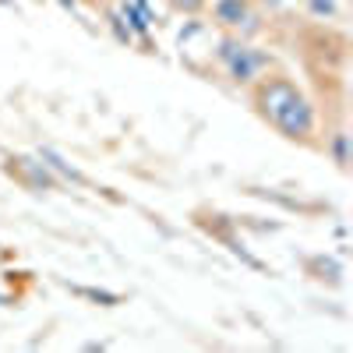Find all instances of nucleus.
Returning a JSON list of instances; mask_svg holds the SVG:
<instances>
[{"label": "nucleus", "instance_id": "f257e3e1", "mask_svg": "<svg viewBox=\"0 0 353 353\" xmlns=\"http://www.w3.org/2000/svg\"><path fill=\"white\" fill-rule=\"evenodd\" d=\"M261 117L269 121L276 131H283L293 141H304L307 134H314V106L307 103V96L297 85H290L286 78H272L269 85H261L258 96Z\"/></svg>", "mask_w": 353, "mask_h": 353}, {"label": "nucleus", "instance_id": "1a4fd4ad", "mask_svg": "<svg viewBox=\"0 0 353 353\" xmlns=\"http://www.w3.org/2000/svg\"><path fill=\"white\" fill-rule=\"evenodd\" d=\"M170 4H173L176 11H198V8H201V0H170Z\"/></svg>", "mask_w": 353, "mask_h": 353}, {"label": "nucleus", "instance_id": "f03ea898", "mask_svg": "<svg viewBox=\"0 0 353 353\" xmlns=\"http://www.w3.org/2000/svg\"><path fill=\"white\" fill-rule=\"evenodd\" d=\"M219 61L226 64L230 78L233 81H251L258 71L269 68V53H261V50H251L244 43H233V39H223L219 43Z\"/></svg>", "mask_w": 353, "mask_h": 353}, {"label": "nucleus", "instance_id": "7ed1b4c3", "mask_svg": "<svg viewBox=\"0 0 353 353\" xmlns=\"http://www.w3.org/2000/svg\"><path fill=\"white\" fill-rule=\"evenodd\" d=\"M18 166H21V173H25V184L28 188H36V191H43V188H53L57 184V173L39 159H18Z\"/></svg>", "mask_w": 353, "mask_h": 353}, {"label": "nucleus", "instance_id": "9d476101", "mask_svg": "<svg viewBox=\"0 0 353 353\" xmlns=\"http://www.w3.org/2000/svg\"><path fill=\"white\" fill-rule=\"evenodd\" d=\"M61 4H64V8H74V0H61Z\"/></svg>", "mask_w": 353, "mask_h": 353}, {"label": "nucleus", "instance_id": "39448f33", "mask_svg": "<svg viewBox=\"0 0 353 353\" xmlns=\"http://www.w3.org/2000/svg\"><path fill=\"white\" fill-rule=\"evenodd\" d=\"M121 18H128V32H134V36H149V28H152V18L145 14L134 0H124L121 4Z\"/></svg>", "mask_w": 353, "mask_h": 353}, {"label": "nucleus", "instance_id": "9b49d317", "mask_svg": "<svg viewBox=\"0 0 353 353\" xmlns=\"http://www.w3.org/2000/svg\"><path fill=\"white\" fill-rule=\"evenodd\" d=\"M0 4H11V0H0Z\"/></svg>", "mask_w": 353, "mask_h": 353}, {"label": "nucleus", "instance_id": "6e6552de", "mask_svg": "<svg viewBox=\"0 0 353 353\" xmlns=\"http://www.w3.org/2000/svg\"><path fill=\"white\" fill-rule=\"evenodd\" d=\"M311 11L314 14H336V4L332 0H311Z\"/></svg>", "mask_w": 353, "mask_h": 353}, {"label": "nucleus", "instance_id": "423d86ee", "mask_svg": "<svg viewBox=\"0 0 353 353\" xmlns=\"http://www.w3.org/2000/svg\"><path fill=\"white\" fill-rule=\"evenodd\" d=\"M39 159H43L57 176H64V181H74V184H81V181H85V176H81V173H78V170H74L61 152H53V149H39Z\"/></svg>", "mask_w": 353, "mask_h": 353}, {"label": "nucleus", "instance_id": "0eeeda50", "mask_svg": "<svg viewBox=\"0 0 353 353\" xmlns=\"http://www.w3.org/2000/svg\"><path fill=\"white\" fill-rule=\"evenodd\" d=\"M332 156H336L339 166L350 163V134H346V131H339V134L332 138Z\"/></svg>", "mask_w": 353, "mask_h": 353}, {"label": "nucleus", "instance_id": "20e7f679", "mask_svg": "<svg viewBox=\"0 0 353 353\" xmlns=\"http://www.w3.org/2000/svg\"><path fill=\"white\" fill-rule=\"evenodd\" d=\"M216 21H223L226 28H237V25L251 21L248 0H216Z\"/></svg>", "mask_w": 353, "mask_h": 353}]
</instances>
